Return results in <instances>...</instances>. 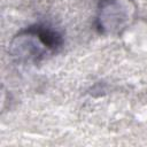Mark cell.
<instances>
[{"instance_id":"1","label":"cell","mask_w":147,"mask_h":147,"mask_svg":"<svg viewBox=\"0 0 147 147\" xmlns=\"http://www.w3.org/2000/svg\"><path fill=\"white\" fill-rule=\"evenodd\" d=\"M63 45L59 31L46 24H33L20 31L10 41L9 53L20 63H39L54 55Z\"/></svg>"},{"instance_id":"2","label":"cell","mask_w":147,"mask_h":147,"mask_svg":"<svg viewBox=\"0 0 147 147\" xmlns=\"http://www.w3.org/2000/svg\"><path fill=\"white\" fill-rule=\"evenodd\" d=\"M132 10V3L129 0H100L98 29L102 32L118 31L125 26Z\"/></svg>"}]
</instances>
